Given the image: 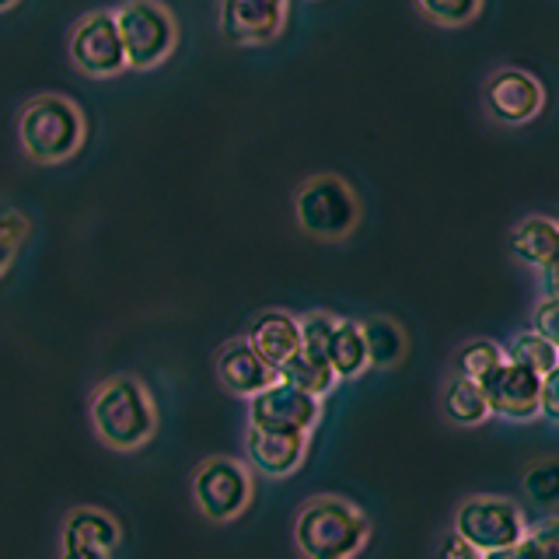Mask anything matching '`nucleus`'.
I'll return each instance as SVG.
<instances>
[{
	"instance_id": "obj_1",
	"label": "nucleus",
	"mask_w": 559,
	"mask_h": 559,
	"mask_svg": "<svg viewBox=\"0 0 559 559\" xmlns=\"http://www.w3.org/2000/svg\"><path fill=\"white\" fill-rule=\"evenodd\" d=\"M294 542L305 559H354L367 542V518L346 500L314 497L297 511Z\"/></svg>"
},
{
	"instance_id": "obj_2",
	"label": "nucleus",
	"mask_w": 559,
	"mask_h": 559,
	"mask_svg": "<svg viewBox=\"0 0 559 559\" xmlns=\"http://www.w3.org/2000/svg\"><path fill=\"white\" fill-rule=\"evenodd\" d=\"M92 424L116 451H133L151 441L157 413L147 389L136 378H112L92 395Z\"/></svg>"
},
{
	"instance_id": "obj_3",
	"label": "nucleus",
	"mask_w": 559,
	"mask_h": 559,
	"mask_svg": "<svg viewBox=\"0 0 559 559\" xmlns=\"http://www.w3.org/2000/svg\"><path fill=\"white\" fill-rule=\"evenodd\" d=\"M17 136L32 162L57 165L67 162L84 140V116L70 98L63 95H39L22 109Z\"/></svg>"
},
{
	"instance_id": "obj_4",
	"label": "nucleus",
	"mask_w": 559,
	"mask_h": 559,
	"mask_svg": "<svg viewBox=\"0 0 559 559\" xmlns=\"http://www.w3.org/2000/svg\"><path fill=\"white\" fill-rule=\"evenodd\" d=\"M454 535L479 556H486V552L518 546L521 538H528V524H524V514L511 500L472 497L459 507V514H454Z\"/></svg>"
},
{
	"instance_id": "obj_5",
	"label": "nucleus",
	"mask_w": 559,
	"mask_h": 559,
	"mask_svg": "<svg viewBox=\"0 0 559 559\" xmlns=\"http://www.w3.org/2000/svg\"><path fill=\"white\" fill-rule=\"evenodd\" d=\"M294 210H297V224L308 235L319 238H346L360 217L354 189L343 179H336V175H319V179L305 182L297 189Z\"/></svg>"
},
{
	"instance_id": "obj_6",
	"label": "nucleus",
	"mask_w": 559,
	"mask_h": 559,
	"mask_svg": "<svg viewBox=\"0 0 559 559\" xmlns=\"http://www.w3.org/2000/svg\"><path fill=\"white\" fill-rule=\"evenodd\" d=\"M112 17L119 28L127 67H136V70L157 67L175 49V17L168 8L140 0V4L119 8Z\"/></svg>"
},
{
	"instance_id": "obj_7",
	"label": "nucleus",
	"mask_w": 559,
	"mask_h": 559,
	"mask_svg": "<svg viewBox=\"0 0 559 559\" xmlns=\"http://www.w3.org/2000/svg\"><path fill=\"white\" fill-rule=\"evenodd\" d=\"M192 497H197L203 518L231 521L252 500V476H249V468L238 465L235 459H210L197 468Z\"/></svg>"
},
{
	"instance_id": "obj_8",
	"label": "nucleus",
	"mask_w": 559,
	"mask_h": 559,
	"mask_svg": "<svg viewBox=\"0 0 559 559\" xmlns=\"http://www.w3.org/2000/svg\"><path fill=\"white\" fill-rule=\"evenodd\" d=\"M70 57L92 78L119 74L127 67V57H122L116 17L109 11H92L87 17H81V25L70 35Z\"/></svg>"
},
{
	"instance_id": "obj_9",
	"label": "nucleus",
	"mask_w": 559,
	"mask_h": 559,
	"mask_svg": "<svg viewBox=\"0 0 559 559\" xmlns=\"http://www.w3.org/2000/svg\"><path fill=\"white\" fill-rule=\"evenodd\" d=\"M319 419V399L290 389L284 381H273L270 389L252 395L249 427L255 430H284V433H308Z\"/></svg>"
},
{
	"instance_id": "obj_10",
	"label": "nucleus",
	"mask_w": 559,
	"mask_h": 559,
	"mask_svg": "<svg viewBox=\"0 0 559 559\" xmlns=\"http://www.w3.org/2000/svg\"><path fill=\"white\" fill-rule=\"evenodd\" d=\"M479 389H483L489 416L524 424V419H532L538 413L542 378H535L532 371H524V367H518V364L500 360L493 371L479 381Z\"/></svg>"
},
{
	"instance_id": "obj_11",
	"label": "nucleus",
	"mask_w": 559,
	"mask_h": 559,
	"mask_svg": "<svg viewBox=\"0 0 559 559\" xmlns=\"http://www.w3.org/2000/svg\"><path fill=\"white\" fill-rule=\"evenodd\" d=\"M542 102H546V92L524 70L507 67L486 81V109L500 122H528L542 112Z\"/></svg>"
},
{
	"instance_id": "obj_12",
	"label": "nucleus",
	"mask_w": 559,
	"mask_h": 559,
	"mask_svg": "<svg viewBox=\"0 0 559 559\" xmlns=\"http://www.w3.org/2000/svg\"><path fill=\"white\" fill-rule=\"evenodd\" d=\"M284 22H287V4H276V0H227L221 8L224 39L241 46L276 39L284 32Z\"/></svg>"
},
{
	"instance_id": "obj_13",
	"label": "nucleus",
	"mask_w": 559,
	"mask_h": 559,
	"mask_svg": "<svg viewBox=\"0 0 559 559\" xmlns=\"http://www.w3.org/2000/svg\"><path fill=\"white\" fill-rule=\"evenodd\" d=\"M245 451L259 472L266 476H290V472L305 462V433H284V430H255L249 427L245 433Z\"/></svg>"
},
{
	"instance_id": "obj_14",
	"label": "nucleus",
	"mask_w": 559,
	"mask_h": 559,
	"mask_svg": "<svg viewBox=\"0 0 559 559\" xmlns=\"http://www.w3.org/2000/svg\"><path fill=\"white\" fill-rule=\"evenodd\" d=\"M217 378H221V384L227 392L252 399L262 389H270V384L276 381V371L252 354L249 343L238 340V343H227L217 354Z\"/></svg>"
},
{
	"instance_id": "obj_15",
	"label": "nucleus",
	"mask_w": 559,
	"mask_h": 559,
	"mask_svg": "<svg viewBox=\"0 0 559 559\" xmlns=\"http://www.w3.org/2000/svg\"><path fill=\"white\" fill-rule=\"evenodd\" d=\"M252 346V354L266 364V367H276L290 360L297 349H301V340H297V319H290L287 311H266L259 314L249 340H245Z\"/></svg>"
},
{
	"instance_id": "obj_16",
	"label": "nucleus",
	"mask_w": 559,
	"mask_h": 559,
	"mask_svg": "<svg viewBox=\"0 0 559 559\" xmlns=\"http://www.w3.org/2000/svg\"><path fill=\"white\" fill-rule=\"evenodd\" d=\"M60 546H78V549H95L109 556L119 546V524L95 511V507H81L67 521H63V535H60Z\"/></svg>"
},
{
	"instance_id": "obj_17",
	"label": "nucleus",
	"mask_w": 559,
	"mask_h": 559,
	"mask_svg": "<svg viewBox=\"0 0 559 559\" xmlns=\"http://www.w3.org/2000/svg\"><path fill=\"white\" fill-rule=\"evenodd\" d=\"M556 249H559V235H556V221L549 217H524L511 231V252L524 266L542 270L546 262H556Z\"/></svg>"
},
{
	"instance_id": "obj_18",
	"label": "nucleus",
	"mask_w": 559,
	"mask_h": 559,
	"mask_svg": "<svg viewBox=\"0 0 559 559\" xmlns=\"http://www.w3.org/2000/svg\"><path fill=\"white\" fill-rule=\"evenodd\" d=\"M276 378L290 384V389L305 392L311 399H322L336 389V374H332V367L325 364V357H314V354H305V349H297L290 360H284L276 367Z\"/></svg>"
},
{
	"instance_id": "obj_19",
	"label": "nucleus",
	"mask_w": 559,
	"mask_h": 559,
	"mask_svg": "<svg viewBox=\"0 0 559 559\" xmlns=\"http://www.w3.org/2000/svg\"><path fill=\"white\" fill-rule=\"evenodd\" d=\"M325 364L332 367V374L340 378H354L364 371V336H360V325L354 319H340L336 329H332L329 346H325Z\"/></svg>"
},
{
	"instance_id": "obj_20",
	"label": "nucleus",
	"mask_w": 559,
	"mask_h": 559,
	"mask_svg": "<svg viewBox=\"0 0 559 559\" xmlns=\"http://www.w3.org/2000/svg\"><path fill=\"white\" fill-rule=\"evenodd\" d=\"M360 336H364V357L374 367H395L402 354H406V336H402V329L392 319L364 322Z\"/></svg>"
},
{
	"instance_id": "obj_21",
	"label": "nucleus",
	"mask_w": 559,
	"mask_h": 559,
	"mask_svg": "<svg viewBox=\"0 0 559 559\" xmlns=\"http://www.w3.org/2000/svg\"><path fill=\"white\" fill-rule=\"evenodd\" d=\"M507 364H518L524 371H532L535 378H549L559 367V349L556 343L542 340L538 332H518L507 346Z\"/></svg>"
},
{
	"instance_id": "obj_22",
	"label": "nucleus",
	"mask_w": 559,
	"mask_h": 559,
	"mask_svg": "<svg viewBox=\"0 0 559 559\" xmlns=\"http://www.w3.org/2000/svg\"><path fill=\"white\" fill-rule=\"evenodd\" d=\"M444 409H448V416L454 419V424H462V427H476V424H483V419L489 416L483 389H479L476 381H465V378H454L448 384Z\"/></svg>"
},
{
	"instance_id": "obj_23",
	"label": "nucleus",
	"mask_w": 559,
	"mask_h": 559,
	"mask_svg": "<svg viewBox=\"0 0 559 559\" xmlns=\"http://www.w3.org/2000/svg\"><path fill=\"white\" fill-rule=\"evenodd\" d=\"M500 360H503V354H500V346H497V343L476 340V343H465V346L459 349V357H454V371H459V378L479 384Z\"/></svg>"
},
{
	"instance_id": "obj_24",
	"label": "nucleus",
	"mask_w": 559,
	"mask_h": 559,
	"mask_svg": "<svg viewBox=\"0 0 559 559\" xmlns=\"http://www.w3.org/2000/svg\"><path fill=\"white\" fill-rule=\"evenodd\" d=\"M332 329H336V319H332L329 311H311V314H305V319L297 322V340H301L305 354L325 357V346H329Z\"/></svg>"
},
{
	"instance_id": "obj_25",
	"label": "nucleus",
	"mask_w": 559,
	"mask_h": 559,
	"mask_svg": "<svg viewBox=\"0 0 559 559\" xmlns=\"http://www.w3.org/2000/svg\"><path fill=\"white\" fill-rule=\"evenodd\" d=\"M524 493H528L535 503H552L559 493V468L556 462H538L524 472Z\"/></svg>"
},
{
	"instance_id": "obj_26",
	"label": "nucleus",
	"mask_w": 559,
	"mask_h": 559,
	"mask_svg": "<svg viewBox=\"0 0 559 559\" xmlns=\"http://www.w3.org/2000/svg\"><path fill=\"white\" fill-rule=\"evenodd\" d=\"M416 11L437 25H465L468 17L479 14V4H472V0H465V4H416Z\"/></svg>"
},
{
	"instance_id": "obj_27",
	"label": "nucleus",
	"mask_w": 559,
	"mask_h": 559,
	"mask_svg": "<svg viewBox=\"0 0 559 559\" xmlns=\"http://www.w3.org/2000/svg\"><path fill=\"white\" fill-rule=\"evenodd\" d=\"M479 559H552V549L542 546L538 538H521L518 546H507V549H497V552H486Z\"/></svg>"
},
{
	"instance_id": "obj_28",
	"label": "nucleus",
	"mask_w": 559,
	"mask_h": 559,
	"mask_svg": "<svg viewBox=\"0 0 559 559\" xmlns=\"http://www.w3.org/2000/svg\"><path fill=\"white\" fill-rule=\"evenodd\" d=\"M28 235V221L17 214V210L4 206L0 203V245H8V249H14L17 241H22Z\"/></svg>"
},
{
	"instance_id": "obj_29",
	"label": "nucleus",
	"mask_w": 559,
	"mask_h": 559,
	"mask_svg": "<svg viewBox=\"0 0 559 559\" xmlns=\"http://www.w3.org/2000/svg\"><path fill=\"white\" fill-rule=\"evenodd\" d=\"M538 413L549 419L559 416V374H549V378H542V389H538Z\"/></svg>"
},
{
	"instance_id": "obj_30",
	"label": "nucleus",
	"mask_w": 559,
	"mask_h": 559,
	"mask_svg": "<svg viewBox=\"0 0 559 559\" xmlns=\"http://www.w3.org/2000/svg\"><path fill=\"white\" fill-rule=\"evenodd\" d=\"M556 311H559V301H542L538 311H535V332L542 340L556 343L559 332H556Z\"/></svg>"
},
{
	"instance_id": "obj_31",
	"label": "nucleus",
	"mask_w": 559,
	"mask_h": 559,
	"mask_svg": "<svg viewBox=\"0 0 559 559\" xmlns=\"http://www.w3.org/2000/svg\"><path fill=\"white\" fill-rule=\"evenodd\" d=\"M437 559H479V552L472 546H465L459 535H448L444 546H441V556H437Z\"/></svg>"
},
{
	"instance_id": "obj_32",
	"label": "nucleus",
	"mask_w": 559,
	"mask_h": 559,
	"mask_svg": "<svg viewBox=\"0 0 559 559\" xmlns=\"http://www.w3.org/2000/svg\"><path fill=\"white\" fill-rule=\"evenodd\" d=\"M556 276H559V266L556 262H546V266H542V290H546V301H556Z\"/></svg>"
},
{
	"instance_id": "obj_33",
	"label": "nucleus",
	"mask_w": 559,
	"mask_h": 559,
	"mask_svg": "<svg viewBox=\"0 0 559 559\" xmlns=\"http://www.w3.org/2000/svg\"><path fill=\"white\" fill-rule=\"evenodd\" d=\"M60 559H109V556H105V552H95V549L63 546V549H60Z\"/></svg>"
},
{
	"instance_id": "obj_34",
	"label": "nucleus",
	"mask_w": 559,
	"mask_h": 559,
	"mask_svg": "<svg viewBox=\"0 0 559 559\" xmlns=\"http://www.w3.org/2000/svg\"><path fill=\"white\" fill-rule=\"evenodd\" d=\"M8 262H11V249H8V245H0V273L8 270Z\"/></svg>"
}]
</instances>
